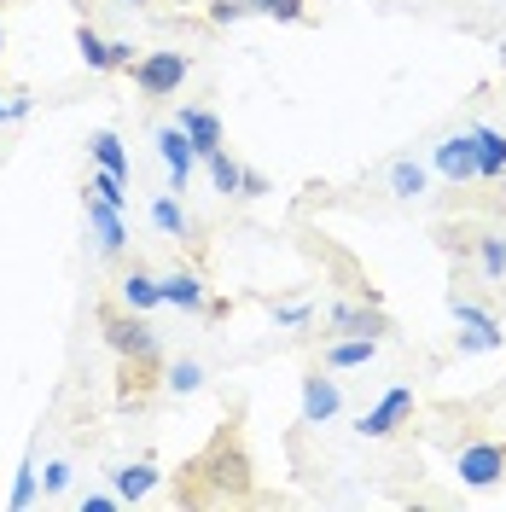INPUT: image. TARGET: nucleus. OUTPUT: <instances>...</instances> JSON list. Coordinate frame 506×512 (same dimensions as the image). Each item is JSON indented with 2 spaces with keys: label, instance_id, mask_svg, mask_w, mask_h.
I'll return each instance as SVG.
<instances>
[{
  "label": "nucleus",
  "instance_id": "nucleus-1",
  "mask_svg": "<svg viewBox=\"0 0 506 512\" xmlns=\"http://www.w3.org/2000/svg\"><path fill=\"white\" fill-rule=\"evenodd\" d=\"M99 332H105V344H111V350L123 355L128 367H140V373L163 361L158 332L146 326V315H134V309H128V315H105V320H99Z\"/></svg>",
  "mask_w": 506,
  "mask_h": 512
},
{
  "label": "nucleus",
  "instance_id": "nucleus-2",
  "mask_svg": "<svg viewBox=\"0 0 506 512\" xmlns=\"http://www.w3.org/2000/svg\"><path fill=\"white\" fill-rule=\"evenodd\" d=\"M187 70H192L187 53H146V59H134V88L146 99H169V94H181Z\"/></svg>",
  "mask_w": 506,
  "mask_h": 512
},
{
  "label": "nucleus",
  "instance_id": "nucleus-3",
  "mask_svg": "<svg viewBox=\"0 0 506 512\" xmlns=\"http://www.w3.org/2000/svg\"><path fill=\"white\" fill-rule=\"evenodd\" d=\"M158 158H163V169H169V192H187V181H192V169H198V146L187 140V128L181 123H169V128H158Z\"/></svg>",
  "mask_w": 506,
  "mask_h": 512
},
{
  "label": "nucleus",
  "instance_id": "nucleus-4",
  "mask_svg": "<svg viewBox=\"0 0 506 512\" xmlns=\"http://www.w3.org/2000/svg\"><path fill=\"white\" fill-rule=\"evenodd\" d=\"M431 169H437L443 181H454V187H460V181H483V169H477V140H472V128H466V134H448L443 146L431 152Z\"/></svg>",
  "mask_w": 506,
  "mask_h": 512
},
{
  "label": "nucleus",
  "instance_id": "nucleus-5",
  "mask_svg": "<svg viewBox=\"0 0 506 512\" xmlns=\"http://www.w3.org/2000/svg\"><path fill=\"white\" fill-rule=\"evenodd\" d=\"M204 478L216 495H251V460H245V448L222 443L210 460H204Z\"/></svg>",
  "mask_w": 506,
  "mask_h": 512
},
{
  "label": "nucleus",
  "instance_id": "nucleus-6",
  "mask_svg": "<svg viewBox=\"0 0 506 512\" xmlns=\"http://www.w3.org/2000/svg\"><path fill=\"white\" fill-rule=\"evenodd\" d=\"M454 472H460V483H466V489H489V483H501V472H506V448H501V443H472V448H460Z\"/></svg>",
  "mask_w": 506,
  "mask_h": 512
},
{
  "label": "nucleus",
  "instance_id": "nucleus-7",
  "mask_svg": "<svg viewBox=\"0 0 506 512\" xmlns=\"http://www.w3.org/2000/svg\"><path fill=\"white\" fill-rule=\"evenodd\" d=\"M408 414H413V390H408V384H390L379 402L361 414V425H355V431H361V437H390V431H396Z\"/></svg>",
  "mask_w": 506,
  "mask_h": 512
},
{
  "label": "nucleus",
  "instance_id": "nucleus-8",
  "mask_svg": "<svg viewBox=\"0 0 506 512\" xmlns=\"http://www.w3.org/2000/svg\"><path fill=\"white\" fill-rule=\"evenodd\" d=\"M332 332H344V338H384L390 332V315H384L379 303H332Z\"/></svg>",
  "mask_w": 506,
  "mask_h": 512
},
{
  "label": "nucleus",
  "instance_id": "nucleus-9",
  "mask_svg": "<svg viewBox=\"0 0 506 512\" xmlns=\"http://www.w3.org/2000/svg\"><path fill=\"white\" fill-rule=\"evenodd\" d=\"M338 408H344V390H338V379H320V373H309V379H303V425H326V419H338Z\"/></svg>",
  "mask_w": 506,
  "mask_h": 512
},
{
  "label": "nucleus",
  "instance_id": "nucleus-10",
  "mask_svg": "<svg viewBox=\"0 0 506 512\" xmlns=\"http://www.w3.org/2000/svg\"><path fill=\"white\" fill-rule=\"evenodd\" d=\"M76 53L88 59V70H123V64H134V47L128 41H99L88 24L76 30Z\"/></svg>",
  "mask_w": 506,
  "mask_h": 512
},
{
  "label": "nucleus",
  "instance_id": "nucleus-11",
  "mask_svg": "<svg viewBox=\"0 0 506 512\" xmlns=\"http://www.w3.org/2000/svg\"><path fill=\"white\" fill-rule=\"evenodd\" d=\"M88 227H94V239H99V251H105V256H117L128 245L123 210H117V204H105V198H94V192H88Z\"/></svg>",
  "mask_w": 506,
  "mask_h": 512
},
{
  "label": "nucleus",
  "instance_id": "nucleus-12",
  "mask_svg": "<svg viewBox=\"0 0 506 512\" xmlns=\"http://www.w3.org/2000/svg\"><path fill=\"white\" fill-rule=\"evenodd\" d=\"M175 123L187 128V140L198 146V158L222 152V117H216V111H198V105H181V117H175Z\"/></svg>",
  "mask_w": 506,
  "mask_h": 512
},
{
  "label": "nucleus",
  "instance_id": "nucleus-13",
  "mask_svg": "<svg viewBox=\"0 0 506 512\" xmlns=\"http://www.w3.org/2000/svg\"><path fill=\"white\" fill-rule=\"evenodd\" d=\"M472 140H477V169H483V181H506V134L489 128V123H477Z\"/></svg>",
  "mask_w": 506,
  "mask_h": 512
},
{
  "label": "nucleus",
  "instance_id": "nucleus-14",
  "mask_svg": "<svg viewBox=\"0 0 506 512\" xmlns=\"http://www.w3.org/2000/svg\"><path fill=\"white\" fill-rule=\"evenodd\" d=\"M163 303L169 309H210V297H204V280L198 274H187V268H175V274H163Z\"/></svg>",
  "mask_w": 506,
  "mask_h": 512
},
{
  "label": "nucleus",
  "instance_id": "nucleus-15",
  "mask_svg": "<svg viewBox=\"0 0 506 512\" xmlns=\"http://www.w3.org/2000/svg\"><path fill=\"white\" fill-rule=\"evenodd\" d=\"M373 355H379V338H338V344L326 350V367H332V373H349V367H373Z\"/></svg>",
  "mask_w": 506,
  "mask_h": 512
},
{
  "label": "nucleus",
  "instance_id": "nucleus-16",
  "mask_svg": "<svg viewBox=\"0 0 506 512\" xmlns=\"http://www.w3.org/2000/svg\"><path fill=\"white\" fill-rule=\"evenodd\" d=\"M123 303L134 309V315H152V309H163V280H152V274H128L123 280Z\"/></svg>",
  "mask_w": 506,
  "mask_h": 512
},
{
  "label": "nucleus",
  "instance_id": "nucleus-17",
  "mask_svg": "<svg viewBox=\"0 0 506 512\" xmlns=\"http://www.w3.org/2000/svg\"><path fill=\"white\" fill-rule=\"evenodd\" d=\"M152 489H158V466H152V460H134V466L117 472V495H123V507L128 501H146Z\"/></svg>",
  "mask_w": 506,
  "mask_h": 512
},
{
  "label": "nucleus",
  "instance_id": "nucleus-18",
  "mask_svg": "<svg viewBox=\"0 0 506 512\" xmlns=\"http://www.w3.org/2000/svg\"><path fill=\"white\" fill-rule=\"evenodd\" d=\"M425 187H431V169H425V163H413V158L390 163V192H396V198H419Z\"/></svg>",
  "mask_w": 506,
  "mask_h": 512
},
{
  "label": "nucleus",
  "instance_id": "nucleus-19",
  "mask_svg": "<svg viewBox=\"0 0 506 512\" xmlns=\"http://www.w3.org/2000/svg\"><path fill=\"white\" fill-rule=\"evenodd\" d=\"M501 344H506V332H501L489 315L472 320V326L460 332V355H489V350H501Z\"/></svg>",
  "mask_w": 506,
  "mask_h": 512
},
{
  "label": "nucleus",
  "instance_id": "nucleus-20",
  "mask_svg": "<svg viewBox=\"0 0 506 512\" xmlns=\"http://www.w3.org/2000/svg\"><path fill=\"white\" fill-rule=\"evenodd\" d=\"M88 152H94L99 169H111V175H123V181H128V152H123V140H117L111 128H99L94 140H88Z\"/></svg>",
  "mask_w": 506,
  "mask_h": 512
},
{
  "label": "nucleus",
  "instance_id": "nucleus-21",
  "mask_svg": "<svg viewBox=\"0 0 506 512\" xmlns=\"http://www.w3.org/2000/svg\"><path fill=\"white\" fill-rule=\"evenodd\" d=\"M204 169H210L216 192H233V198H245V169L227 158V152H210V158H204Z\"/></svg>",
  "mask_w": 506,
  "mask_h": 512
},
{
  "label": "nucleus",
  "instance_id": "nucleus-22",
  "mask_svg": "<svg viewBox=\"0 0 506 512\" xmlns=\"http://www.w3.org/2000/svg\"><path fill=\"white\" fill-rule=\"evenodd\" d=\"M152 227H158V233H169V239H187V210L163 192V198H152Z\"/></svg>",
  "mask_w": 506,
  "mask_h": 512
},
{
  "label": "nucleus",
  "instance_id": "nucleus-23",
  "mask_svg": "<svg viewBox=\"0 0 506 512\" xmlns=\"http://www.w3.org/2000/svg\"><path fill=\"white\" fill-rule=\"evenodd\" d=\"M6 507H12V512L35 507V460H30V454H24V460H18V472H12V495H6Z\"/></svg>",
  "mask_w": 506,
  "mask_h": 512
},
{
  "label": "nucleus",
  "instance_id": "nucleus-24",
  "mask_svg": "<svg viewBox=\"0 0 506 512\" xmlns=\"http://www.w3.org/2000/svg\"><path fill=\"white\" fill-rule=\"evenodd\" d=\"M128 181L123 175H111V169H94V175H88V192H94V198H105V204H117V210H123L128 204Z\"/></svg>",
  "mask_w": 506,
  "mask_h": 512
},
{
  "label": "nucleus",
  "instance_id": "nucleus-25",
  "mask_svg": "<svg viewBox=\"0 0 506 512\" xmlns=\"http://www.w3.org/2000/svg\"><path fill=\"white\" fill-rule=\"evenodd\" d=\"M245 6H251V12H268L274 24H303V6H309V0H245Z\"/></svg>",
  "mask_w": 506,
  "mask_h": 512
},
{
  "label": "nucleus",
  "instance_id": "nucleus-26",
  "mask_svg": "<svg viewBox=\"0 0 506 512\" xmlns=\"http://www.w3.org/2000/svg\"><path fill=\"white\" fill-rule=\"evenodd\" d=\"M198 384H204V367H198V361H175V367H169V390H175V396H192Z\"/></svg>",
  "mask_w": 506,
  "mask_h": 512
},
{
  "label": "nucleus",
  "instance_id": "nucleus-27",
  "mask_svg": "<svg viewBox=\"0 0 506 512\" xmlns=\"http://www.w3.org/2000/svg\"><path fill=\"white\" fill-rule=\"evenodd\" d=\"M477 256H483L489 280H506V239H477Z\"/></svg>",
  "mask_w": 506,
  "mask_h": 512
},
{
  "label": "nucleus",
  "instance_id": "nucleus-28",
  "mask_svg": "<svg viewBox=\"0 0 506 512\" xmlns=\"http://www.w3.org/2000/svg\"><path fill=\"white\" fill-rule=\"evenodd\" d=\"M274 320H280V326H309L315 309H309V303H274Z\"/></svg>",
  "mask_w": 506,
  "mask_h": 512
},
{
  "label": "nucleus",
  "instance_id": "nucleus-29",
  "mask_svg": "<svg viewBox=\"0 0 506 512\" xmlns=\"http://www.w3.org/2000/svg\"><path fill=\"white\" fill-rule=\"evenodd\" d=\"M30 117V94H0V123H24Z\"/></svg>",
  "mask_w": 506,
  "mask_h": 512
},
{
  "label": "nucleus",
  "instance_id": "nucleus-30",
  "mask_svg": "<svg viewBox=\"0 0 506 512\" xmlns=\"http://www.w3.org/2000/svg\"><path fill=\"white\" fill-rule=\"evenodd\" d=\"M245 12H251L245 0H216V6H210V18H216V24H239Z\"/></svg>",
  "mask_w": 506,
  "mask_h": 512
},
{
  "label": "nucleus",
  "instance_id": "nucleus-31",
  "mask_svg": "<svg viewBox=\"0 0 506 512\" xmlns=\"http://www.w3.org/2000/svg\"><path fill=\"white\" fill-rule=\"evenodd\" d=\"M41 489H47V495H64V489H70V466L53 460V466H47V478H41Z\"/></svg>",
  "mask_w": 506,
  "mask_h": 512
},
{
  "label": "nucleus",
  "instance_id": "nucleus-32",
  "mask_svg": "<svg viewBox=\"0 0 506 512\" xmlns=\"http://www.w3.org/2000/svg\"><path fill=\"white\" fill-rule=\"evenodd\" d=\"M123 495H82V512H117Z\"/></svg>",
  "mask_w": 506,
  "mask_h": 512
},
{
  "label": "nucleus",
  "instance_id": "nucleus-33",
  "mask_svg": "<svg viewBox=\"0 0 506 512\" xmlns=\"http://www.w3.org/2000/svg\"><path fill=\"white\" fill-rule=\"evenodd\" d=\"M454 320H460V326H472V320H483V309H477V303H460V297H454Z\"/></svg>",
  "mask_w": 506,
  "mask_h": 512
},
{
  "label": "nucleus",
  "instance_id": "nucleus-34",
  "mask_svg": "<svg viewBox=\"0 0 506 512\" xmlns=\"http://www.w3.org/2000/svg\"><path fill=\"white\" fill-rule=\"evenodd\" d=\"M268 192V175H256V169H245V198H262Z\"/></svg>",
  "mask_w": 506,
  "mask_h": 512
},
{
  "label": "nucleus",
  "instance_id": "nucleus-35",
  "mask_svg": "<svg viewBox=\"0 0 506 512\" xmlns=\"http://www.w3.org/2000/svg\"><path fill=\"white\" fill-rule=\"evenodd\" d=\"M0 47H6V30H0Z\"/></svg>",
  "mask_w": 506,
  "mask_h": 512
},
{
  "label": "nucleus",
  "instance_id": "nucleus-36",
  "mask_svg": "<svg viewBox=\"0 0 506 512\" xmlns=\"http://www.w3.org/2000/svg\"><path fill=\"white\" fill-rule=\"evenodd\" d=\"M134 6H140V0H134Z\"/></svg>",
  "mask_w": 506,
  "mask_h": 512
},
{
  "label": "nucleus",
  "instance_id": "nucleus-37",
  "mask_svg": "<svg viewBox=\"0 0 506 512\" xmlns=\"http://www.w3.org/2000/svg\"><path fill=\"white\" fill-rule=\"evenodd\" d=\"M0 6H6V0H0Z\"/></svg>",
  "mask_w": 506,
  "mask_h": 512
}]
</instances>
